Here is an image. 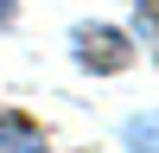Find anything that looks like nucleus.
I'll return each instance as SVG.
<instances>
[{
    "mask_svg": "<svg viewBox=\"0 0 159 153\" xmlns=\"http://www.w3.org/2000/svg\"><path fill=\"white\" fill-rule=\"evenodd\" d=\"M76 64L83 70H127L134 64V45L115 26H76Z\"/></svg>",
    "mask_w": 159,
    "mask_h": 153,
    "instance_id": "nucleus-1",
    "label": "nucleus"
},
{
    "mask_svg": "<svg viewBox=\"0 0 159 153\" xmlns=\"http://www.w3.org/2000/svg\"><path fill=\"white\" fill-rule=\"evenodd\" d=\"M0 153H45V140L32 134V121L7 115V121H0Z\"/></svg>",
    "mask_w": 159,
    "mask_h": 153,
    "instance_id": "nucleus-2",
    "label": "nucleus"
},
{
    "mask_svg": "<svg viewBox=\"0 0 159 153\" xmlns=\"http://www.w3.org/2000/svg\"><path fill=\"white\" fill-rule=\"evenodd\" d=\"M134 13H140V38H147L153 58H159V0H134Z\"/></svg>",
    "mask_w": 159,
    "mask_h": 153,
    "instance_id": "nucleus-3",
    "label": "nucleus"
},
{
    "mask_svg": "<svg viewBox=\"0 0 159 153\" xmlns=\"http://www.w3.org/2000/svg\"><path fill=\"white\" fill-rule=\"evenodd\" d=\"M134 140H140L134 153H159V115H153V121H134Z\"/></svg>",
    "mask_w": 159,
    "mask_h": 153,
    "instance_id": "nucleus-4",
    "label": "nucleus"
},
{
    "mask_svg": "<svg viewBox=\"0 0 159 153\" xmlns=\"http://www.w3.org/2000/svg\"><path fill=\"white\" fill-rule=\"evenodd\" d=\"M13 13H19V0H0V26H13Z\"/></svg>",
    "mask_w": 159,
    "mask_h": 153,
    "instance_id": "nucleus-5",
    "label": "nucleus"
}]
</instances>
